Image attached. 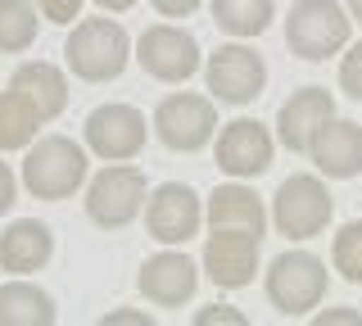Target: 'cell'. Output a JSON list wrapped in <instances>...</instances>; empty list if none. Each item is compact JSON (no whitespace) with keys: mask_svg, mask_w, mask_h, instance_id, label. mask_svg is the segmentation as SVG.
Returning <instances> with one entry per match:
<instances>
[{"mask_svg":"<svg viewBox=\"0 0 362 326\" xmlns=\"http://www.w3.org/2000/svg\"><path fill=\"white\" fill-rule=\"evenodd\" d=\"M136 286H141V295L150 303H158V308H181V303H190L195 290H199V267L190 263L181 250L168 245L163 254H154V258L141 263Z\"/></svg>","mask_w":362,"mask_h":326,"instance_id":"15","label":"cell"},{"mask_svg":"<svg viewBox=\"0 0 362 326\" xmlns=\"http://www.w3.org/2000/svg\"><path fill=\"white\" fill-rule=\"evenodd\" d=\"M213 23L231 37H263L272 14H276V0H213Z\"/></svg>","mask_w":362,"mask_h":326,"instance_id":"20","label":"cell"},{"mask_svg":"<svg viewBox=\"0 0 362 326\" xmlns=\"http://www.w3.org/2000/svg\"><path fill=\"white\" fill-rule=\"evenodd\" d=\"M145 209V173L136 163H109L105 173L90 177L86 186V218L105 231H122L141 218Z\"/></svg>","mask_w":362,"mask_h":326,"instance_id":"8","label":"cell"},{"mask_svg":"<svg viewBox=\"0 0 362 326\" xmlns=\"http://www.w3.org/2000/svg\"><path fill=\"white\" fill-rule=\"evenodd\" d=\"M204 227V204L186 182H163L145 204V231L158 245H186Z\"/></svg>","mask_w":362,"mask_h":326,"instance_id":"13","label":"cell"},{"mask_svg":"<svg viewBox=\"0 0 362 326\" xmlns=\"http://www.w3.org/2000/svg\"><path fill=\"white\" fill-rule=\"evenodd\" d=\"M14 199H18V177H14L9 163H0V213L14 209Z\"/></svg>","mask_w":362,"mask_h":326,"instance_id":"26","label":"cell"},{"mask_svg":"<svg viewBox=\"0 0 362 326\" xmlns=\"http://www.w3.org/2000/svg\"><path fill=\"white\" fill-rule=\"evenodd\" d=\"M54 258V231L37 218H14L0 231V267L14 276H32Z\"/></svg>","mask_w":362,"mask_h":326,"instance_id":"18","label":"cell"},{"mask_svg":"<svg viewBox=\"0 0 362 326\" xmlns=\"http://www.w3.org/2000/svg\"><path fill=\"white\" fill-rule=\"evenodd\" d=\"M86 150L77 145L73 136H41L28 145V154H23V186L32 190L37 199H50V204H59L68 199L77 186L86 182Z\"/></svg>","mask_w":362,"mask_h":326,"instance_id":"3","label":"cell"},{"mask_svg":"<svg viewBox=\"0 0 362 326\" xmlns=\"http://www.w3.org/2000/svg\"><path fill=\"white\" fill-rule=\"evenodd\" d=\"M331 213H335V199L326 190V182L313 173L286 177L276 186V195H272V222H276V231L286 240H313V235H322Z\"/></svg>","mask_w":362,"mask_h":326,"instance_id":"6","label":"cell"},{"mask_svg":"<svg viewBox=\"0 0 362 326\" xmlns=\"http://www.w3.org/2000/svg\"><path fill=\"white\" fill-rule=\"evenodd\" d=\"M349 37H354V18H349L344 5H335V0H294L290 5V18H286L290 54L322 64L344 50Z\"/></svg>","mask_w":362,"mask_h":326,"instance_id":"4","label":"cell"},{"mask_svg":"<svg viewBox=\"0 0 362 326\" xmlns=\"http://www.w3.org/2000/svg\"><path fill=\"white\" fill-rule=\"evenodd\" d=\"M136 64H141L145 73L154 77V82H168V86H181L186 77L199 73L204 54H199V41L195 32L177 28V23H154L141 32V41H136Z\"/></svg>","mask_w":362,"mask_h":326,"instance_id":"10","label":"cell"},{"mask_svg":"<svg viewBox=\"0 0 362 326\" xmlns=\"http://www.w3.org/2000/svg\"><path fill=\"white\" fill-rule=\"evenodd\" d=\"M204 82H209V91H213L218 105H254L267 86V64H263L258 50L231 41V46H218L209 54Z\"/></svg>","mask_w":362,"mask_h":326,"instance_id":"11","label":"cell"},{"mask_svg":"<svg viewBox=\"0 0 362 326\" xmlns=\"http://www.w3.org/2000/svg\"><path fill=\"white\" fill-rule=\"evenodd\" d=\"M68 109V77L50 59L18 64L9 86L0 91V154L28 150L45 122Z\"/></svg>","mask_w":362,"mask_h":326,"instance_id":"1","label":"cell"},{"mask_svg":"<svg viewBox=\"0 0 362 326\" xmlns=\"http://www.w3.org/2000/svg\"><path fill=\"white\" fill-rule=\"evenodd\" d=\"M331 114H335V100H331L326 86H303V91H294L286 105H281V114H276L281 145H286L290 154H308L317 127H322Z\"/></svg>","mask_w":362,"mask_h":326,"instance_id":"17","label":"cell"},{"mask_svg":"<svg viewBox=\"0 0 362 326\" xmlns=\"http://www.w3.org/2000/svg\"><path fill=\"white\" fill-rule=\"evenodd\" d=\"M326 263L308 250H286L272 258L267 276H263V290L272 299V308L281 313V318H303V313H313L317 303L326 299Z\"/></svg>","mask_w":362,"mask_h":326,"instance_id":"5","label":"cell"},{"mask_svg":"<svg viewBox=\"0 0 362 326\" xmlns=\"http://www.w3.org/2000/svg\"><path fill=\"white\" fill-rule=\"evenodd\" d=\"M86 150L100 154L105 163H122V159H136V154L145 150V136H150V127H145V114L136 105H122V100H113V105H100L86 114Z\"/></svg>","mask_w":362,"mask_h":326,"instance_id":"12","label":"cell"},{"mask_svg":"<svg viewBox=\"0 0 362 326\" xmlns=\"http://www.w3.org/2000/svg\"><path fill=\"white\" fill-rule=\"evenodd\" d=\"M100 9H105V14H127V9L136 5V0H95Z\"/></svg>","mask_w":362,"mask_h":326,"instance_id":"30","label":"cell"},{"mask_svg":"<svg viewBox=\"0 0 362 326\" xmlns=\"http://www.w3.org/2000/svg\"><path fill=\"white\" fill-rule=\"evenodd\" d=\"M349 18H354V23H362V0H349Z\"/></svg>","mask_w":362,"mask_h":326,"instance_id":"31","label":"cell"},{"mask_svg":"<svg viewBox=\"0 0 362 326\" xmlns=\"http://www.w3.org/2000/svg\"><path fill=\"white\" fill-rule=\"evenodd\" d=\"M258 245L263 231L254 227H231V222H209L204 240V272L218 290H245L258 272Z\"/></svg>","mask_w":362,"mask_h":326,"instance_id":"9","label":"cell"},{"mask_svg":"<svg viewBox=\"0 0 362 326\" xmlns=\"http://www.w3.org/2000/svg\"><path fill=\"white\" fill-rule=\"evenodd\" d=\"M150 5H154L163 18H190V14L204 5V0H150Z\"/></svg>","mask_w":362,"mask_h":326,"instance_id":"27","label":"cell"},{"mask_svg":"<svg viewBox=\"0 0 362 326\" xmlns=\"http://www.w3.org/2000/svg\"><path fill=\"white\" fill-rule=\"evenodd\" d=\"M132 59V37L118 18H77L64 41V64L82 82H113Z\"/></svg>","mask_w":362,"mask_h":326,"instance_id":"2","label":"cell"},{"mask_svg":"<svg viewBox=\"0 0 362 326\" xmlns=\"http://www.w3.org/2000/svg\"><path fill=\"white\" fill-rule=\"evenodd\" d=\"M37 5L32 0H0V54H23L37 41Z\"/></svg>","mask_w":362,"mask_h":326,"instance_id":"21","label":"cell"},{"mask_svg":"<svg viewBox=\"0 0 362 326\" xmlns=\"http://www.w3.org/2000/svg\"><path fill=\"white\" fill-rule=\"evenodd\" d=\"M317 322H349V326H362V313H354V308H326V313H317Z\"/></svg>","mask_w":362,"mask_h":326,"instance_id":"29","label":"cell"},{"mask_svg":"<svg viewBox=\"0 0 362 326\" xmlns=\"http://www.w3.org/2000/svg\"><path fill=\"white\" fill-rule=\"evenodd\" d=\"M150 127L173 154H195L213 141V132H218V100L195 95V91H173V95L158 100Z\"/></svg>","mask_w":362,"mask_h":326,"instance_id":"7","label":"cell"},{"mask_svg":"<svg viewBox=\"0 0 362 326\" xmlns=\"http://www.w3.org/2000/svg\"><path fill=\"white\" fill-rule=\"evenodd\" d=\"M308 159L317 163L322 177H335V182H349V177L362 173V122L349 118H326L317 127V136L308 145Z\"/></svg>","mask_w":362,"mask_h":326,"instance_id":"16","label":"cell"},{"mask_svg":"<svg viewBox=\"0 0 362 326\" xmlns=\"http://www.w3.org/2000/svg\"><path fill=\"white\" fill-rule=\"evenodd\" d=\"M118 322H127V326H150L154 318H150V313H132V308H118V313H105V326H118Z\"/></svg>","mask_w":362,"mask_h":326,"instance_id":"28","label":"cell"},{"mask_svg":"<svg viewBox=\"0 0 362 326\" xmlns=\"http://www.w3.org/2000/svg\"><path fill=\"white\" fill-rule=\"evenodd\" d=\"M54 322H59L54 295L41 290L37 281L14 276L0 286V326H54Z\"/></svg>","mask_w":362,"mask_h":326,"instance_id":"19","label":"cell"},{"mask_svg":"<svg viewBox=\"0 0 362 326\" xmlns=\"http://www.w3.org/2000/svg\"><path fill=\"white\" fill-rule=\"evenodd\" d=\"M331 263L344 281L362 286V222H344L331 240Z\"/></svg>","mask_w":362,"mask_h":326,"instance_id":"22","label":"cell"},{"mask_svg":"<svg viewBox=\"0 0 362 326\" xmlns=\"http://www.w3.org/2000/svg\"><path fill=\"white\" fill-rule=\"evenodd\" d=\"M190 322H195V326H245L249 318H245V313H235L231 303H213V308H199Z\"/></svg>","mask_w":362,"mask_h":326,"instance_id":"25","label":"cell"},{"mask_svg":"<svg viewBox=\"0 0 362 326\" xmlns=\"http://www.w3.org/2000/svg\"><path fill=\"white\" fill-rule=\"evenodd\" d=\"M272 132L258 118H235L218 132V168L235 182H249V177H263L272 168Z\"/></svg>","mask_w":362,"mask_h":326,"instance_id":"14","label":"cell"},{"mask_svg":"<svg viewBox=\"0 0 362 326\" xmlns=\"http://www.w3.org/2000/svg\"><path fill=\"white\" fill-rule=\"evenodd\" d=\"M41 18L45 23H59V28H73V18L82 14V0H37Z\"/></svg>","mask_w":362,"mask_h":326,"instance_id":"24","label":"cell"},{"mask_svg":"<svg viewBox=\"0 0 362 326\" xmlns=\"http://www.w3.org/2000/svg\"><path fill=\"white\" fill-rule=\"evenodd\" d=\"M339 86H344V95L362 100V41L358 46H344V59H339Z\"/></svg>","mask_w":362,"mask_h":326,"instance_id":"23","label":"cell"}]
</instances>
